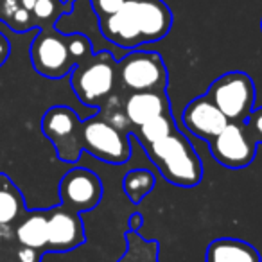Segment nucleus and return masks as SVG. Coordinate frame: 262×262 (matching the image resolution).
<instances>
[{"label":"nucleus","mask_w":262,"mask_h":262,"mask_svg":"<svg viewBox=\"0 0 262 262\" xmlns=\"http://www.w3.org/2000/svg\"><path fill=\"white\" fill-rule=\"evenodd\" d=\"M83 151L110 165H122L131 157V142L126 131L115 127L97 112L83 120Z\"/></svg>","instance_id":"423d86ee"},{"label":"nucleus","mask_w":262,"mask_h":262,"mask_svg":"<svg viewBox=\"0 0 262 262\" xmlns=\"http://www.w3.org/2000/svg\"><path fill=\"white\" fill-rule=\"evenodd\" d=\"M244 126L257 144H262V106L253 108V112L244 119Z\"/></svg>","instance_id":"412c9836"},{"label":"nucleus","mask_w":262,"mask_h":262,"mask_svg":"<svg viewBox=\"0 0 262 262\" xmlns=\"http://www.w3.org/2000/svg\"><path fill=\"white\" fill-rule=\"evenodd\" d=\"M117 83L124 94L133 92H165L169 72L158 52L131 51L117 61Z\"/></svg>","instance_id":"20e7f679"},{"label":"nucleus","mask_w":262,"mask_h":262,"mask_svg":"<svg viewBox=\"0 0 262 262\" xmlns=\"http://www.w3.org/2000/svg\"><path fill=\"white\" fill-rule=\"evenodd\" d=\"M205 262H262L253 244L233 237H219L207 246Z\"/></svg>","instance_id":"4468645a"},{"label":"nucleus","mask_w":262,"mask_h":262,"mask_svg":"<svg viewBox=\"0 0 262 262\" xmlns=\"http://www.w3.org/2000/svg\"><path fill=\"white\" fill-rule=\"evenodd\" d=\"M127 246H131L135 250L139 262H158V258H157L158 243L157 241H149V243L142 241L139 237V233H137V230H129V232H127ZM120 262H135V260L126 253L120 258Z\"/></svg>","instance_id":"6ab92c4d"},{"label":"nucleus","mask_w":262,"mask_h":262,"mask_svg":"<svg viewBox=\"0 0 262 262\" xmlns=\"http://www.w3.org/2000/svg\"><path fill=\"white\" fill-rule=\"evenodd\" d=\"M124 112L133 131L147 120L171 112V102L167 92H133L124 95Z\"/></svg>","instance_id":"ddd939ff"},{"label":"nucleus","mask_w":262,"mask_h":262,"mask_svg":"<svg viewBox=\"0 0 262 262\" xmlns=\"http://www.w3.org/2000/svg\"><path fill=\"white\" fill-rule=\"evenodd\" d=\"M41 131L61 162L74 164L83 155V120L69 106H52L43 113Z\"/></svg>","instance_id":"0eeeda50"},{"label":"nucleus","mask_w":262,"mask_h":262,"mask_svg":"<svg viewBox=\"0 0 262 262\" xmlns=\"http://www.w3.org/2000/svg\"><path fill=\"white\" fill-rule=\"evenodd\" d=\"M260 31H262V18H260Z\"/></svg>","instance_id":"c756f323"},{"label":"nucleus","mask_w":262,"mask_h":262,"mask_svg":"<svg viewBox=\"0 0 262 262\" xmlns=\"http://www.w3.org/2000/svg\"><path fill=\"white\" fill-rule=\"evenodd\" d=\"M18 8H22L20 0H0V11H2V16L6 18V22L11 18L13 13Z\"/></svg>","instance_id":"a878e982"},{"label":"nucleus","mask_w":262,"mask_h":262,"mask_svg":"<svg viewBox=\"0 0 262 262\" xmlns=\"http://www.w3.org/2000/svg\"><path fill=\"white\" fill-rule=\"evenodd\" d=\"M182 120L189 133L201 140H212L228 124V119L223 115L221 110L212 102L207 94L198 95L185 106Z\"/></svg>","instance_id":"f8f14e48"},{"label":"nucleus","mask_w":262,"mask_h":262,"mask_svg":"<svg viewBox=\"0 0 262 262\" xmlns=\"http://www.w3.org/2000/svg\"><path fill=\"white\" fill-rule=\"evenodd\" d=\"M24 212V198L18 187L6 174H0V226H8Z\"/></svg>","instance_id":"dca6fc26"},{"label":"nucleus","mask_w":262,"mask_h":262,"mask_svg":"<svg viewBox=\"0 0 262 262\" xmlns=\"http://www.w3.org/2000/svg\"><path fill=\"white\" fill-rule=\"evenodd\" d=\"M70 84L76 97L88 108H99L117 90V59L112 52H94L77 63L70 72Z\"/></svg>","instance_id":"7ed1b4c3"},{"label":"nucleus","mask_w":262,"mask_h":262,"mask_svg":"<svg viewBox=\"0 0 262 262\" xmlns=\"http://www.w3.org/2000/svg\"><path fill=\"white\" fill-rule=\"evenodd\" d=\"M208 146L219 165L239 171L253 164L258 144L250 135L244 122H228L221 133L208 140Z\"/></svg>","instance_id":"1a4fd4ad"},{"label":"nucleus","mask_w":262,"mask_h":262,"mask_svg":"<svg viewBox=\"0 0 262 262\" xmlns=\"http://www.w3.org/2000/svg\"><path fill=\"white\" fill-rule=\"evenodd\" d=\"M8 56H9V41L4 34L0 33V65L8 59Z\"/></svg>","instance_id":"bb28decb"},{"label":"nucleus","mask_w":262,"mask_h":262,"mask_svg":"<svg viewBox=\"0 0 262 262\" xmlns=\"http://www.w3.org/2000/svg\"><path fill=\"white\" fill-rule=\"evenodd\" d=\"M49 212H31L20 221L16 228V239L22 246L33 248L38 251L47 250V237H49Z\"/></svg>","instance_id":"2eb2a0df"},{"label":"nucleus","mask_w":262,"mask_h":262,"mask_svg":"<svg viewBox=\"0 0 262 262\" xmlns=\"http://www.w3.org/2000/svg\"><path fill=\"white\" fill-rule=\"evenodd\" d=\"M207 95L221 110L228 122H244L255 108V83L246 72L232 70L212 81Z\"/></svg>","instance_id":"39448f33"},{"label":"nucleus","mask_w":262,"mask_h":262,"mask_svg":"<svg viewBox=\"0 0 262 262\" xmlns=\"http://www.w3.org/2000/svg\"><path fill=\"white\" fill-rule=\"evenodd\" d=\"M131 230H139L140 228V225H142V217H140L139 214H135V215H131Z\"/></svg>","instance_id":"cd10ccee"},{"label":"nucleus","mask_w":262,"mask_h":262,"mask_svg":"<svg viewBox=\"0 0 262 262\" xmlns=\"http://www.w3.org/2000/svg\"><path fill=\"white\" fill-rule=\"evenodd\" d=\"M20 4H22V8L29 9V11H33L34 4H36V0H20Z\"/></svg>","instance_id":"c85d7f7f"},{"label":"nucleus","mask_w":262,"mask_h":262,"mask_svg":"<svg viewBox=\"0 0 262 262\" xmlns=\"http://www.w3.org/2000/svg\"><path fill=\"white\" fill-rule=\"evenodd\" d=\"M67 43H69V52H70V56H72L76 65L81 61H84V59L90 58V56L94 54L90 40H88L84 34H79V33L67 34Z\"/></svg>","instance_id":"aec40b11"},{"label":"nucleus","mask_w":262,"mask_h":262,"mask_svg":"<svg viewBox=\"0 0 262 262\" xmlns=\"http://www.w3.org/2000/svg\"><path fill=\"white\" fill-rule=\"evenodd\" d=\"M155 183H157V178L149 169H133L124 176L122 189L131 203L139 205L144 198L153 192Z\"/></svg>","instance_id":"f3484780"},{"label":"nucleus","mask_w":262,"mask_h":262,"mask_svg":"<svg viewBox=\"0 0 262 262\" xmlns=\"http://www.w3.org/2000/svg\"><path fill=\"white\" fill-rule=\"evenodd\" d=\"M124 0H94V9L97 13L99 20L104 18V16L113 15L115 11H119L122 8Z\"/></svg>","instance_id":"b1692460"},{"label":"nucleus","mask_w":262,"mask_h":262,"mask_svg":"<svg viewBox=\"0 0 262 262\" xmlns=\"http://www.w3.org/2000/svg\"><path fill=\"white\" fill-rule=\"evenodd\" d=\"M56 13V2L54 0H36V4L33 8V16L36 20H51Z\"/></svg>","instance_id":"5701e85b"},{"label":"nucleus","mask_w":262,"mask_h":262,"mask_svg":"<svg viewBox=\"0 0 262 262\" xmlns=\"http://www.w3.org/2000/svg\"><path fill=\"white\" fill-rule=\"evenodd\" d=\"M16 257H18V262H40L41 251L33 250V248H27V246H22V250H18Z\"/></svg>","instance_id":"393cba45"},{"label":"nucleus","mask_w":262,"mask_h":262,"mask_svg":"<svg viewBox=\"0 0 262 262\" xmlns=\"http://www.w3.org/2000/svg\"><path fill=\"white\" fill-rule=\"evenodd\" d=\"M8 24L11 26V29L15 31H27L33 27V11H29V9L26 8H18L15 13H13V16L8 20Z\"/></svg>","instance_id":"4be33fe9"},{"label":"nucleus","mask_w":262,"mask_h":262,"mask_svg":"<svg viewBox=\"0 0 262 262\" xmlns=\"http://www.w3.org/2000/svg\"><path fill=\"white\" fill-rule=\"evenodd\" d=\"M162 176L176 187H196L203 178V164L187 137L176 127L171 135L144 147Z\"/></svg>","instance_id":"f03ea898"},{"label":"nucleus","mask_w":262,"mask_h":262,"mask_svg":"<svg viewBox=\"0 0 262 262\" xmlns=\"http://www.w3.org/2000/svg\"><path fill=\"white\" fill-rule=\"evenodd\" d=\"M31 61L40 76L49 79H61L76 67L69 52L67 34L54 29H41L31 43Z\"/></svg>","instance_id":"6e6552de"},{"label":"nucleus","mask_w":262,"mask_h":262,"mask_svg":"<svg viewBox=\"0 0 262 262\" xmlns=\"http://www.w3.org/2000/svg\"><path fill=\"white\" fill-rule=\"evenodd\" d=\"M102 36L122 49H139L169 34L172 13L162 0H124L122 8L99 20Z\"/></svg>","instance_id":"f257e3e1"},{"label":"nucleus","mask_w":262,"mask_h":262,"mask_svg":"<svg viewBox=\"0 0 262 262\" xmlns=\"http://www.w3.org/2000/svg\"><path fill=\"white\" fill-rule=\"evenodd\" d=\"M174 129H176V124H174V119H172V113L167 112V113H162V115L155 117V119L147 120L142 126L135 127L133 133H135L137 140L142 144V147H146V146H151V144L158 142V140H162L164 137L171 135Z\"/></svg>","instance_id":"a211bd4d"},{"label":"nucleus","mask_w":262,"mask_h":262,"mask_svg":"<svg viewBox=\"0 0 262 262\" xmlns=\"http://www.w3.org/2000/svg\"><path fill=\"white\" fill-rule=\"evenodd\" d=\"M49 237L47 250L63 253L79 248L84 243V226L81 214L67 207H56L49 210Z\"/></svg>","instance_id":"9b49d317"},{"label":"nucleus","mask_w":262,"mask_h":262,"mask_svg":"<svg viewBox=\"0 0 262 262\" xmlns=\"http://www.w3.org/2000/svg\"><path fill=\"white\" fill-rule=\"evenodd\" d=\"M102 182L94 171L74 167L59 182L61 205L70 210L83 214L97 208L102 200Z\"/></svg>","instance_id":"9d476101"}]
</instances>
